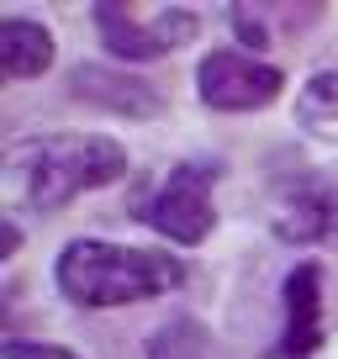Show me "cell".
Listing matches in <instances>:
<instances>
[{
	"label": "cell",
	"mask_w": 338,
	"mask_h": 359,
	"mask_svg": "<svg viewBox=\"0 0 338 359\" xmlns=\"http://www.w3.org/2000/svg\"><path fill=\"white\" fill-rule=\"evenodd\" d=\"M53 285L85 312H111L169 296L185 285V264L164 248L111 243V238H69L53 259Z\"/></svg>",
	"instance_id": "cell-1"
},
{
	"label": "cell",
	"mask_w": 338,
	"mask_h": 359,
	"mask_svg": "<svg viewBox=\"0 0 338 359\" xmlns=\"http://www.w3.org/2000/svg\"><path fill=\"white\" fill-rule=\"evenodd\" d=\"M16 175L27 180V206L58 212L85 191H106L127 175V148L101 133H53L16 148Z\"/></svg>",
	"instance_id": "cell-2"
},
{
	"label": "cell",
	"mask_w": 338,
	"mask_h": 359,
	"mask_svg": "<svg viewBox=\"0 0 338 359\" xmlns=\"http://www.w3.org/2000/svg\"><path fill=\"white\" fill-rule=\"evenodd\" d=\"M212 185H217V169L201 164V158H185V164L169 169V175L158 180V191L137 206V222H148L164 243H175V248L206 243L212 227H217Z\"/></svg>",
	"instance_id": "cell-3"
},
{
	"label": "cell",
	"mask_w": 338,
	"mask_h": 359,
	"mask_svg": "<svg viewBox=\"0 0 338 359\" xmlns=\"http://www.w3.org/2000/svg\"><path fill=\"white\" fill-rule=\"evenodd\" d=\"M196 90L212 111H264L285 90V74L264 64L259 53H238V48H217L196 64Z\"/></svg>",
	"instance_id": "cell-4"
},
{
	"label": "cell",
	"mask_w": 338,
	"mask_h": 359,
	"mask_svg": "<svg viewBox=\"0 0 338 359\" xmlns=\"http://www.w3.org/2000/svg\"><path fill=\"white\" fill-rule=\"evenodd\" d=\"M95 32L111 48V58H122V64H154L169 48L191 43V37L201 32V22H196L191 11H158L154 22H137L127 6L106 0V6H95Z\"/></svg>",
	"instance_id": "cell-5"
},
{
	"label": "cell",
	"mask_w": 338,
	"mask_h": 359,
	"mask_svg": "<svg viewBox=\"0 0 338 359\" xmlns=\"http://www.w3.org/2000/svg\"><path fill=\"white\" fill-rule=\"evenodd\" d=\"M69 95L79 106H95V111H111L127 116V122H148V116H164V95L158 85L137 79L133 69H116V64H74L69 69Z\"/></svg>",
	"instance_id": "cell-6"
},
{
	"label": "cell",
	"mask_w": 338,
	"mask_h": 359,
	"mask_svg": "<svg viewBox=\"0 0 338 359\" xmlns=\"http://www.w3.org/2000/svg\"><path fill=\"white\" fill-rule=\"evenodd\" d=\"M280 344H275V359H312L323 348V264L317 259H302V264L285 269L280 280Z\"/></svg>",
	"instance_id": "cell-7"
},
{
	"label": "cell",
	"mask_w": 338,
	"mask_h": 359,
	"mask_svg": "<svg viewBox=\"0 0 338 359\" xmlns=\"http://www.w3.org/2000/svg\"><path fill=\"white\" fill-rule=\"evenodd\" d=\"M275 238L280 243H323L338 238V185L317 175L291 180L275 201Z\"/></svg>",
	"instance_id": "cell-8"
},
{
	"label": "cell",
	"mask_w": 338,
	"mask_h": 359,
	"mask_svg": "<svg viewBox=\"0 0 338 359\" xmlns=\"http://www.w3.org/2000/svg\"><path fill=\"white\" fill-rule=\"evenodd\" d=\"M53 53H58V43L43 22H32V16H6L0 22V69H6V79L48 74Z\"/></svg>",
	"instance_id": "cell-9"
},
{
	"label": "cell",
	"mask_w": 338,
	"mask_h": 359,
	"mask_svg": "<svg viewBox=\"0 0 338 359\" xmlns=\"http://www.w3.org/2000/svg\"><path fill=\"white\" fill-rule=\"evenodd\" d=\"M296 127L338 148V69H317L296 95Z\"/></svg>",
	"instance_id": "cell-10"
},
{
	"label": "cell",
	"mask_w": 338,
	"mask_h": 359,
	"mask_svg": "<svg viewBox=\"0 0 338 359\" xmlns=\"http://www.w3.org/2000/svg\"><path fill=\"white\" fill-rule=\"evenodd\" d=\"M212 354V338L196 317H175L148 338V359H206Z\"/></svg>",
	"instance_id": "cell-11"
},
{
	"label": "cell",
	"mask_w": 338,
	"mask_h": 359,
	"mask_svg": "<svg viewBox=\"0 0 338 359\" xmlns=\"http://www.w3.org/2000/svg\"><path fill=\"white\" fill-rule=\"evenodd\" d=\"M0 354H6V359H79L74 348L48 344V338H6V344H0Z\"/></svg>",
	"instance_id": "cell-12"
},
{
	"label": "cell",
	"mask_w": 338,
	"mask_h": 359,
	"mask_svg": "<svg viewBox=\"0 0 338 359\" xmlns=\"http://www.w3.org/2000/svg\"><path fill=\"white\" fill-rule=\"evenodd\" d=\"M233 27H238V37H243L248 48H264V22H254L248 6H238V11H233Z\"/></svg>",
	"instance_id": "cell-13"
},
{
	"label": "cell",
	"mask_w": 338,
	"mask_h": 359,
	"mask_svg": "<svg viewBox=\"0 0 338 359\" xmlns=\"http://www.w3.org/2000/svg\"><path fill=\"white\" fill-rule=\"evenodd\" d=\"M16 248H22V227L6 217V222H0V259H16Z\"/></svg>",
	"instance_id": "cell-14"
},
{
	"label": "cell",
	"mask_w": 338,
	"mask_h": 359,
	"mask_svg": "<svg viewBox=\"0 0 338 359\" xmlns=\"http://www.w3.org/2000/svg\"><path fill=\"white\" fill-rule=\"evenodd\" d=\"M333 243H338V238H333Z\"/></svg>",
	"instance_id": "cell-15"
}]
</instances>
